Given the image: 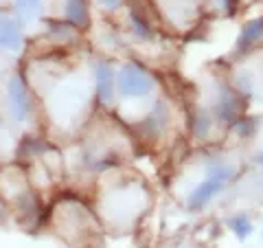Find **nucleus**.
Listing matches in <instances>:
<instances>
[{
    "instance_id": "f257e3e1",
    "label": "nucleus",
    "mask_w": 263,
    "mask_h": 248,
    "mask_svg": "<svg viewBox=\"0 0 263 248\" xmlns=\"http://www.w3.org/2000/svg\"><path fill=\"white\" fill-rule=\"evenodd\" d=\"M235 169L224 161H215L213 165H209L206 169V180L200 182L189 195H186V207L191 211H202L219 191L226 187V182L233 178Z\"/></svg>"
},
{
    "instance_id": "f03ea898",
    "label": "nucleus",
    "mask_w": 263,
    "mask_h": 248,
    "mask_svg": "<svg viewBox=\"0 0 263 248\" xmlns=\"http://www.w3.org/2000/svg\"><path fill=\"white\" fill-rule=\"evenodd\" d=\"M116 88H119V92L123 97L143 99L154 90V79L138 64H125L116 75Z\"/></svg>"
},
{
    "instance_id": "7ed1b4c3",
    "label": "nucleus",
    "mask_w": 263,
    "mask_h": 248,
    "mask_svg": "<svg viewBox=\"0 0 263 248\" xmlns=\"http://www.w3.org/2000/svg\"><path fill=\"white\" fill-rule=\"evenodd\" d=\"M7 104L11 116L22 123L26 121V116L31 114V99H29V88H26L25 79L20 75H13L7 83Z\"/></svg>"
},
{
    "instance_id": "20e7f679",
    "label": "nucleus",
    "mask_w": 263,
    "mask_h": 248,
    "mask_svg": "<svg viewBox=\"0 0 263 248\" xmlns=\"http://www.w3.org/2000/svg\"><path fill=\"white\" fill-rule=\"evenodd\" d=\"M241 112H243V104L239 99V92L224 86L213 104V116L217 121H222V123H235L241 116Z\"/></svg>"
},
{
    "instance_id": "39448f33",
    "label": "nucleus",
    "mask_w": 263,
    "mask_h": 248,
    "mask_svg": "<svg viewBox=\"0 0 263 248\" xmlns=\"http://www.w3.org/2000/svg\"><path fill=\"white\" fill-rule=\"evenodd\" d=\"M22 44H25V37H22L20 22L16 18L0 16V49L9 51V53H18Z\"/></svg>"
},
{
    "instance_id": "423d86ee",
    "label": "nucleus",
    "mask_w": 263,
    "mask_h": 248,
    "mask_svg": "<svg viewBox=\"0 0 263 248\" xmlns=\"http://www.w3.org/2000/svg\"><path fill=\"white\" fill-rule=\"evenodd\" d=\"M167 121H169V112H167V106L162 101H156L152 106V110L147 112V116L143 119L140 123V130H143L145 138H156L160 137L167 128Z\"/></svg>"
},
{
    "instance_id": "0eeeda50",
    "label": "nucleus",
    "mask_w": 263,
    "mask_h": 248,
    "mask_svg": "<svg viewBox=\"0 0 263 248\" xmlns=\"http://www.w3.org/2000/svg\"><path fill=\"white\" fill-rule=\"evenodd\" d=\"M64 20L75 29H88L90 25L88 0H64Z\"/></svg>"
},
{
    "instance_id": "6e6552de",
    "label": "nucleus",
    "mask_w": 263,
    "mask_h": 248,
    "mask_svg": "<svg viewBox=\"0 0 263 248\" xmlns=\"http://www.w3.org/2000/svg\"><path fill=\"white\" fill-rule=\"evenodd\" d=\"M95 82H97V97L101 101H110L114 95V71L107 62H97L95 66Z\"/></svg>"
},
{
    "instance_id": "1a4fd4ad",
    "label": "nucleus",
    "mask_w": 263,
    "mask_h": 248,
    "mask_svg": "<svg viewBox=\"0 0 263 248\" xmlns=\"http://www.w3.org/2000/svg\"><path fill=\"white\" fill-rule=\"evenodd\" d=\"M259 40H263V18H255L243 25L241 33L237 37V51H248Z\"/></svg>"
},
{
    "instance_id": "9d476101",
    "label": "nucleus",
    "mask_w": 263,
    "mask_h": 248,
    "mask_svg": "<svg viewBox=\"0 0 263 248\" xmlns=\"http://www.w3.org/2000/svg\"><path fill=\"white\" fill-rule=\"evenodd\" d=\"M130 25L138 40H143V42L154 40V27H152V22H149V18L145 16L140 9H130Z\"/></svg>"
},
{
    "instance_id": "9b49d317",
    "label": "nucleus",
    "mask_w": 263,
    "mask_h": 248,
    "mask_svg": "<svg viewBox=\"0 0 263 248\" xmlns=\"http://www.w3.org/2000/svg\"><path fill=\"white\" fill-rule=\"evenodd\" d=\"M13 7H16L18 22H26V25H31L33 20L40 18L42 7H44V0H16Z\"/></svg>"
},
{
    "instance_id": "f8f14e48",
    "label": "nucleus",
    "mask_w": 263,
    "mask_h": 248,
    "mask_svg": "<svg viewBox=\"0 0 263 248\" xmlns=\"http://www.w3.org/2000/svg\"><path fill=\"white\" fill-rule=\"evenodd\" d=\"M191 128H193V134L197 138H209L210 134V128H213V119H210L209 112L204 110H197L193 116H191Z\"/></svg>"
},
{
    "instance_id": "ddd939ff",
    "label": "nucleus",
    "mask_w": 263,
    "mask_h": 248,
    "mask_svg": "<svg viewBox=\"0 0 263 248\" xmlns=\"http://www.w3.org/2000/svg\"><path fill=\"white\" fill-rule=\"evenodd\" d=\"M230 228H233V233L239 237V240H246V237L255 231V224H252V220L248 218L246 213H237V215H233V220H230Z\"/></svg>"
},
{
    "instance_id": "4468645a",
    "label": "nucleus",
    "mask_w": 263,
    "mask_h": 248,
    "mask_svg": "<svg viewBox=\"0 0 263 248\" xmlns=\"http://www.w3.org/2000/svg\"><path fill=\"white\" fill-rule=\"evenodd\" d=\"M259 121L257 119H241L239 116L237 121H235V134H237L239 138H250V137H255V132H257V128H259Z\"/></svg>"
},
{
    "instance_id": "2eb2a0df",
    "label": "nucleus",
    "mask_w": 263,
    "mask_h": 248,
    "mask_svg": "<svg viewBox=\"0 0 263 248\" xmlns=\"http://www.w3.org/2000/svg\"><path fill=\"white\" fill-rule=\"evenodd\" d=\"M44 152H46V143L35 141V138H25L20 145V156L26 154V158L35 156V154H44Z\"/></svg>"
},
{
    "instance_id": "dca6fc26",
    "label": "nucleus",
    "mask_w": 263,
    "mask_h": 248,
    "mask_svg": "<svg viewBox=\"0 0 263 248\" xmlns=\"http://www.w3.org/2000/svg\"><path fill=\"white\" fill-rule=\"evenodd\" d=\"M217 4H219V7H222L226 13H230V16H233V13L239 9V0H217Z\"/></svg>"
},
{
    "instance_id": "f3484780",
    "label": "nucleus",
    "mask_w": 263,
    "mask_h": 248,
    "mask_svg": "<svg viewBox=\"0 0 263 248\" xmlns=\"http://www.w3.org/2000/svg\"><path fill=\"white\" fill-rule=\"evenodd\" d=\"M99 2H101L103 7H107V9H116L121 4V0H99Z\"/></svg>"
},
{
    "instance_id": "a211bd4d",
    "label": "nucleus",
    "mask_w": 263,
    "mask_h": 248,
    "mask_svg": "<svg viewBox=\"0 0 263 248\" xmlns=\"http://www.w3.org/2000/svg\"><path fill=\"white\" fill-rule=\"evenodd\" d=\"M257 163H261V165H263V152L257 154Z\"/></svg>"
}]
</instances>
